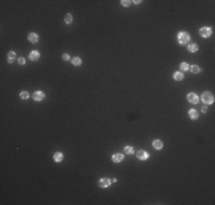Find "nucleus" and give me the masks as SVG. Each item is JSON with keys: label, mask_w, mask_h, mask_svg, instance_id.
<instances>
[{"label": "nucleus", "mask_w": 215, "mask_h": 205, "mask_svg": "<svg viewBox=\"0 0 215 205\" xmlns=\"http://www.w3.org/2000/svg\"><path fill=\"white\" fill-rule=\"evenodd\" d=\"M206 111H207V107H206V106H204V107H203V112H206Z\"/></svg>", "instance_id": "26"}, {"label": "nucleus", "mask_w": 215, "mask_h": 205, "mask_svg": "<svg viewBox=\"0 0 215 205\" xmlns=\"http://www.w3.org/2000/svg\"><path fill=\"white\" fill-rule=\"evenodd\" d=\"M62 57H63V59H64V61H68V59H69V55H67V54H64V55H63Z\"/></svg>", "instance_id": "25"}, {"label": "nucleus", "mask_w": 215, "mask_h": 205, "mask_svg": "<svg viewBox=\"0 0 215 205\" xmlns=\"http://www.w3.org/2000/svg\"><path fill=\"white\" fill-rule=\"evenodd\" d=\"M199 33H200L201 37H204V38H208L210 34H212V30H210L209 28H203V29H200Z\"/></svg>", "instance_id": "3"}, {"label": "nucleus", "mask_w": 215, "mask_h": 205, "mask_svg": "<svg viewBox=\"0 0 215 205\" xmlns=\"http://www.w3.org/2000/svg\"><path fill=\"white\" fill-rule=\"evenodd\" d=\"M152 145H153V148H156V149H161L164 146L163 141H160V140H154Z\"/></svg>", "instance_id": "9"}, {"label": "nucleus", "mask_w": 215, "mask_h": 205, "mask_svg": "<svg viewBox=\"0 0 215 205\" xmlns=\"http://www.w3.org/2000/svg\"><path fill=\"white\" fill-rule=\"evenodd\" d=\"M190 41V35L186 33V32H181L178 33V42L182 44H186Z\"/></svg>", "instance_id": "1"}, {"label": "nucleus", "mask_w": 215, "mask_h": 205, "mask_svg": "<svg viewBox=\"0 0 215 205\" xmlns=\"http://www.w3.org/2000/svg\"><path fill=\"white\" fill-rule=\"evenodd\" d=\"M201 100H203L205 104H212V103L214 101V97H213V95L209 94V92H205V94H203Z\"/></svg>", "instance_id": "2"}, {"label": "nucleus", "mask_w": 215, "mask_h": 205, "mask_svg": "<svg viewBox=\"0 0 215 205\" xmlns=\"http://www.w3.org/2000/svg\"><path fill=\"white\" fill-rule=\"evenodd\" d=\"M72 64L76 65V66H79V65L81 64V59H80L79 57H74L73 59H72Z\"/></svg>", "instance_id": "16"}, {"label": "nucleus", "mask_w": 215, "mask_h": 205, "mask_svg": "<svg viewBox=\"0 0 215 205\" xmlns=\"http://www.w3.org/2000/svg\"><path fill=\"white\" fill-rule=\"evenodd\" d=\"M124 150H125V153H126V154H133V153H134L133 148L129 147V146H126V147L124 148Z\"/></svg>", "instance_id": "18"}, {"label": "nucleus", "mask_w": 215, "mask_h": 205, "mask_svg": "<svg viewBox=\"0 0 215 205\" xmlns=\"http://www.w3.org/2000/svg\"><path fill=\"white\" fill-rule=\"evenodd\" d=\"M136 156H137L140 160H147V158H148V153L144 152V150H139L137 154H136Z\"/></svg>", "instance_id": "8"}, {"label": "nucleus", "mask_w": 215, "mask_h": 205, "mask_svg": "<svg viewBox=\"0 0 215 205\" xmlns=\"http://www.w3.org/2000/svg\"><path fill=\"white\" fill-rule=\"evenodd\" d=\"M29 40L31 41V42H37L38 41V35L36 33H30L29 34Z\"/></svg>", "instance_id": "11"}, {"label": "nucleus", "mask_w": 215, "mask_h": 205, "mask_svg": "<svg viewBox=\"0 0 215 205\" xmlns=\"http://www.w3.org/2000/svg\"><path fill=\"white\" fill-rule=\"evenodd\" d=\"M64 21H65V22H67L68 24H69V23H71V22H72V16H71V15H70V14H68L67 16H65V18H64Z\"/></svg>", "instance_id": "22"}, {"label": "nucleus", "mask_w": 215, "mask_h": 205, "mask_svg": "<svg viewBox=\"0 0 215 205\" xmlns=\"http://www.w3.org/2000/svg\"><path fill=\"white\" fill-rule=\"evenodd\" d=\"M180 67H181V70H183V71H188V70H189V65H188L186 63H182L181 65H180Z\"/></svg>", "instance_id": "20"}, {"label": "nucleus", "mask_w": 215, "mask_h": 205, "mask_svg": "<svg viewBox=\"0 0 215 205\" xmlns=\"http://www.w3.org/2000/svg\"><path fill=\"white\" fill-rule=\"evenodd\" d=\"M188 49H189V51H191V53H196L197 50H198V46H197L196 43H192V44H190V46L188 47Z\"/></svg>", "instance_id": "15"}, {"label": "nucleus", "mask_w": 215, "mask_h": 205, "mask_svg": "<svg viewBox=\"0 0 215 205\" xmlns=\"http://www.w3.org/2000/svg\"><path fill=\"white\" fill-rule=\"evenodd\" d=\"M7 56H8V63H13V61L16 58V54L14 51H9Z\"/></svg>", "instance_id": "10"}, {"label": "nucleus", "mask_w": 215, "mask_h": 205, "mask_svg": "<svg viewBox=\"0 0 215 205\" xmlns=\"http://www.w3.org/2000/svg\"><path fill=\"white\" fill-rule=\"evenodd\" d=\"M174 79L177 80V81H181L182 79H183V74H182L181 72H176V73L174 74Z\"/></svg>", "instance_id": "17"}, {"label": "nucleus", "mask_w": 215, "mask_h": 205, "mask_svg": "<svg viewBox=\"0 0 215 205\" xmlns=\"http://www.w3.org/2000/svg\"><path fill=\"white\" fill-rule=\"evenodd\" d=\"M123 158H124V155L123 154H115L113 156H112V161L115 163H119V162H121L123 161Z\"/></svg>", "instance_id": "7"}, {"label": "nucleus", "mask_w": 215, "mask_h": 205, "mask_svg": "<svg viewBox=\"0 0 215 205\" xmlns=\"http://www.w3.org/2000/svg\"><path fill=\"white\" fill-rule=\"evenodd\" d=\"M54 160L56 161V162H61L63 160V154L62 153H55V155H54Z\"/></svg>", "instance_id": "12"}, {"label": "nucleus", "mask_w": 215, "mask_h": 205, "mask_svg": "<svg viewBox=\"0 0 215 205\" xmlns=\"http://www.w3.org/2000/svg\"><path fill=\"white\" fill-rule=\"evenodd\" d=\"M121 4H123V6H129L130 1H128V0H123V1H121Z\"/></svg>", "instance_id": "23"}, {"label": "nucleus", "mask_w": 215, "mask_h": 205, "mask_svg": "<svg viewBox=\"0 0 215 205\" xmlns=\"http://www.w3.org/2000/svg\"><path fill=\"white\" fill-rule=\"evenodd\" d=\"M110 183H111V181L108 178H103V179H101L100 181H98V186L102 187V188H104V187H109Z\"/></svg>", "instance_id": "4"}, {"label": "nucleus", "mask_w": 215, "mask_h": 205, "mask_svg": "<svg viewBox=\"0 0 215 205\" xmlns=\"http://www.w3.org/2000/svg\"><path fill=\"white\" fill-rule=\"evenodd\" d=\"M43 98H45V94L41 92V91H37V92L33 94V99L37 100V101H40V100H43Z\"/></svg>", "instance_id": "6"}, {"label": "nucleus", "mask_w": 215, "mask_h": 205, "mask_svg": "<svg viewBox=\"0 0 215 205\" xmlns=\"http://www.w3.org/2000/svg\"><path fill=\"white\" fill-rule=\"evenodd\" d=\"M191 71H192V73H199V72H200V68H199V66H197V65H193V66H191Z\"/></svg>", "instance_id": "19"}, {"label": "nucleus", "mask_w": 215, "mask_h": 205, "mask_svg": "<svg viewBox=\"0 0 215 205\" xmlns=\"http://www.w3.org/2000/svg\"><path fill=\"white\" fill-rule=\"evenodd\" d=\"M38 58H39L38 51H32V53L30 54V59H31V61H37Z\"/></svg>", "instance_id": "13"}, {"label": "nucleus", "mask_w": 215, "mask_h": 205, "mask_svg": "<svg viewBox=\"0 0 215 205\" xmlns=\"http://www.w3.org/2000/svg\"><path fill=\"white\" fill-rule=\"evenodd\" d=\"M21 98H22V99H28V98H29V94H28L26 91L21 92Z\"/></svg>", "instance_id": "21"}, {"label": "nucleus", "mask_w": 215, "mask_h": 205, "mask_svg": "<svg viewBox=\"0 0 215 205\" xmlns=\"http://www.w3.org/2000/svg\"><path fill=\"white\" fill-rule=\"evenodd\" d=\"M17 62H18V64L19 65H23V64H25V61H24V58H18V61H17Z\"/></svg>", "instance_id": "24"}, {"label": "nucleus", "mask_w": 215, "mask_h": 205, "mask_svg": "<svg viewBox=\"0 0 215 205\" xmlns=\"http://www.w3.org/2000/svg\"><path fill=\"white\" fill-rule=\"evenodd\" d=\"M189 116H190V119L196 120L197 117H198V113H197L195 110H190L189 111Z\"/></svg>", "instance_id": "14"}, {"label": "nucleus", "mask_w": 215, "mask_h": 205, "mask_svg": "<svg viewBox=\"0 0 215 205\" xmlns=\"http://www.w3.org/2000/svg\"><path fill=\"white\" fill-rule=\"evenodd\" d=\"M188 100H189L191 104H197L199 98H198V96L195 95V94H189V95H188Z\"/></svg>", "instance_id": "5"}]
</instances>
